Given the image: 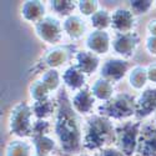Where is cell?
Segmentation results:
<instances>
[{
	"instance_id": "obj_1",
	"label": "cell",
	"mask_w": 156,
	"mask_h": 156,
	"mask_svg": "<svg viewBox=\"0 0 156 156\" xmlns=\"http://www.w3.org/2000/svg\"><path fill=\"white\" fill-rule=\"evenodd\" d=\"M55 133L65 154H74L80 150L83 140L80 121L73 106V101H70L64 90L58 95Z\"/></svg>"
},
{
	"instance_id": "obj_2",
	"label": "cell",
	"mask_w": 156,
	"mask_h": 156,
	"mask_svg": "<svg viewBox=\"0 0 156 156\" xmlns=\"http://www.w3.org/2000/svg\"><path fill=\"white\" fill-rule=\"evenodd\" d=\"M112 142H116V127H114L110 119L102 115L93 116L87 121L84 147L87 150H99Z\"/></svg>"
},
{
	"instance_id": "obj_3",
	"label": "cell",
	"mask_w": 156,
	"mask_h": 156,
	"mask_svg": "<svg viewBox=\"0 0 156 156\" xmlns=\"http://www.w3.org/2000/svg\"><path fill=\"white\" fill-rule=\"evenodd\" d=\"M99 112L109 119H126L136 114V101L134 96L121 93L101 104L99 106Z\"/></svg>"
},
{
	"instance_id": "obj_4",
	"label": "cell",
	"mask_w": 156,
	"mask_h": 156,
	"mask_svg": "<svg viewBox=\"0 0 156 156\" xmlns=\"http://www.w3.org/2000/svg\"><path fill=\"white\" fill-rule=\"evenodd\" d=\"M33 108L29 106L27 102H19L18 105L11 110L9 116V129L10 133L19 137H25L31 135L33 124Z\"/></svg>"
},
{
	"instance_id": "obj_5",
	"label": "cell",
	"mask_w": 156,
	"mask_h": 156,
	"mask_svg": "<svg viewBox=\"0 0 156 156\" xmlns=\"http://www.w3.org/2000/svg\"><path fill=\"white\" fill-rule=\"evenodd\" d=\"M141 127L139 121H127L116 127V144L126 156H133L137 150Z\"/></svg>"
},
{
	"instance_id": "obj_6",
	"label": "cell",
	"mask_w": 156,
	"mask_h": 156,
	"mask_svg": "<svg viewBox=\"0 0 156 156\" xmlns=\"http://www.w3.org/2000/svg\"><path fill=\"white\" fill-rule=\"evenodd\" d=\"M37 36L48 44H56L60 41L62 35V25L53 16H46L35 25Z\"/></svg>"
},
{
	"instance_id": "obj_7",
	"label": "cell",
	"mask_w": 156,
	"mask_h": 156,
	"mask_svg": "<svg viewBox=\"0 0 156 156\" xmlns=\"http://www.w3.org/2000/svg\"><path fill=\"white\" fill-rule=\"evenodd\" d=\"M137 152L140 156H156V122L141 127Z\"/></svg>"
},
{
	"instance_id": "obj_8",
	"label": "cell",
	"mask_w": 156,
	"mask_h": 156,
	"mask_svg": "<svg viewBox=\"0 0 156 156\" xmlns=\"http://www.w3.org/2000/svg\"><path fill=\"white\" fill-rule=\"evenodd\" d=\"M139 41L140 37L134 31L126 34H118L112 41V48L122 58H131L139 45Z\"/></svg>"
},
{
	"instance_id": "obj_9",
	"label": "cell",
	"mask_w": 156,
	"mask_h": 156,
	"mask_svg": "<svg viewBox=\"0 0 156 156\" xmlns=\"http://www.w3.org/2000/svg\"><path fill=\"white\" fill-rule=\"evenodd\" d=\"M129 64L122 59H109L101 68V77L111 83L119 81L126 75Z\"/></svg>"
},
{
	"instance_id": "obj_10",
	"label": "cell",
	"mask_w": 156,
	"mask_h": 156,
	"mask_svg": "<svg viewBox=\"0 0 156 156\" xmlns=\"http://www.w3.org/2000/svg\"><path fill=\"white\" fill-rule=\"evenodd\" d=\"M111 25L118 34L131 33L135 27V14L127 9H116L111 14Z\"/></svg>"
},
{
	"instance_id": "obj_11",
	"label": "cell",
	"mask_w": 156,
	"mask_h": 156,
	"mask_svg": "<svg viewBox=\"0 0 156 156\" xmlns=\"http://www.w3.org/2000/svg\"><path fill=\"white\" fill-rule=\"evenodd\" d=\"M156 111V87L146 89L136 101V115L139 118H146Z\"/></svg>"
},
{
	"instance_id": "obj_12",
	"label": "cell",
	"mask_w": 156,
	"mask_h": 156,
	"mask_svg": "<svg viewBox=\"0 0 156 156\" xmlns=\"http://www.w3.org/2000/svg\"><path fill=\"white\" fill-rule=\"evenodd\" d=\"M86 45L94 54H106L110 49V35L105 30H94L87 36Z\"/></svg>"
},
{
	"instance_id": "obj_13",
	"label": "cell",
	"mask_w": 156,
	"mask_h": 156,
	"mask_svg": "<svg viewBox=\"0 0 156 156\" xmlns=\"http://www.w3.org/2000/svg\"><path fill=\"white\" fill-rule=\"evenodd\" d=\"M99 56L90 50H83L76 54V66L85 75L93 74L99 66Z\"/></svg>"
},
{
	"instance_id": "obj_14",
	"label": "cell",
	"mask_w": 156,
	"mask_h": 156,
	"mask_svg": "<svg viewBox=\"0 0 156 156\" xmlns=\"http://www.w3.org/2000/svg\"><path fill=\"white\" fill-rule=\"evenodd\" d=\"M95 102V96L93 95L91 90L89 89H81L79 90L74 99H73V106L76 110V112L80 114H89L93 110Z\"/></svg>"
},
{
	"instance_id": "obj_15",
	"label": "cell",
	"mask_w": 156,
	"mask_h": 156,
	"mask_svg": "<svg viewBox=\"0 0 156 156\" xmlns=\"http://www.w3.org/2000/svg\"><path fill=\"white\" fill-rule=\"evenodd\" d=\"M21 15L27 21L37 24L44 19L45 6L41 2H25L21 6Z\"/></svg>"
},
{
	"instance_id": "obj_16",
	"label": "cell",
	"mask_w": 156,
	"mask_h": 156,
	"mask_svg": "<svg viewBox=\"0 0 156 156\" xmlns=\"http://www.w3.org/2000/svg\"><path fill=\"white\" fill-rule=\"evenodd\" d=\"M64 31L66 33L71 39L77 40V39L83 37V35L85 34L86 30V25L85 21L77 15H70L65 19L64 24H62Z\"/></svg>"
},
{
	"instance_id": "obj_17",
	"label": "cell",
	"mask_w": 156,
	"mask_h": 156,
	"mask_svg": "<svg viewBox=\"0 0 156 156\" xmlns=\"http://www.w3.org/2000/svg\"><path fill=\"white\" fill-rule=\"evenodd\" d=\"M62 80H64V84L71 90H77V89L81 90L83 86L85 85L86 77H85V74L77 66H70L65 70L62 75Z\"/></svg>"
},
{
	"instance_id": "obj_18",
	"label": "cell",
	"mask_w": 156,
	"mask_h": 156,
	"mask_svg": "<svg viewBox=\"0 0 156 156\" xmlns=\"http://www.w3.org/2000/svg\"><path fill=\"white\" fill-rule=\"evenodd\" d=\"M69 59H70V50L68 48H55L48 51V54L44 58V61L46 66H49L50 69H54L68 62Z\"/></svg>"
},
{
	"instance_id": "obj_19",
	"label": "cell",
	"mask_w": 156,
	"mask_h": 156,
	"mask_svg": "<svg viewBox=\"0 0 156 156\" xmlns=\"http://www.w3.org/2000/svg\"><path fill=\"white\" fill-rule=\"evenodd\" d=\"M91 93L95 98L108 101L114 96V85L111 81L105 80V79H99L94 83V85L91 86Z\"/></svg>"
},
{
	"instance_id": "obj_20",
	"label": "cell",
	"mask_w": 156,
	"mask_h": 156,
	"mask_svg": "<svg viewBox=\"0 0 156 156\" xmlns=\"http://www.w3.org/2000/svg\"><path fill=\"white\" fill-rule=\"evenodd\" d=\"M149 80L147 77V69L142 68V66H135L129 75V81L134 89L140 90L145 86L146 81Z\"/></svg>"
},
{
	"instance_id": "obj_21",
	"label": "cell",
	"mask_w": 156,
	"mask_h": 156,
	"mask_svg": "<svg viewBox=\"0 0 156 156\" xmlns=\"http://www.w3.org/2000/svg\"><path fill=\"white\" fill-rule=\"evenodd\" d=\"M31 108H33V114L36 116L37 119L45 120L46 118H49V116L53 114V111L55 109V105L50 99H46V100H43V101H35Z\"/></svg>"
},
{
	"instance_id": "obj_22",
	"label": "cell",
	"mask_w": 156,
	"mask_h": 156,
	"mask_svg": "<svg viewBox=\"0 0 156 156\" xmlns=\"http://www.w3.org/2000/svg\"><path fill=\"white\" fill-rule=\"evenodd\" d=\"M91 24L96 30H105L111 25V14L105 9H100L91 16Z\"/></svg>"
},
{
	"instance_id": "obj_23",
	"label": "cell",
	"mask_w": 156,
	"mask_h": 156,
	"mask_svg": "<svg viewBox=\"0 0 156 156\" xmlns=\"http://www.w3.org/2000/svg\"><path fill=\"white\" fill-rule=\"evenodd\" d=\"M30 145L24 141H11L6 147L5 156H30Z\"/></svg>"
},
{
	"instance_id": "obj_24",
	"label": "cell",
	"mask_w": 156,
	"mask_h": 156,
	"mask_svg": "<svg viewBox=\"0 0 156 156\" xmlns=\"http://www.w3.org/2000/svg\"><path fill=\"white\" fill-rule=\"evenodd\" d=\"M34 146L36 150V154H43L49 155L55 147V141L50 139L49 136H41V137H35L33 139Z\"/></svg>"
},
{
	"instance_id": "obj_25",
	"label": "cell",
	"mask_w": 156,
	"mask_h": 156,
	"mask_svg": "<svg viewBox=\"0 0 156 156\" xmlns=\"http://www.w3.org/2000/svg\"><path fill=\"white\" fill-rule=\"evenodd\" d=\"M60 80H61V77L55 69H49L41 76V81L45 84V86L50 91H54V90H56L60 86Z\"/></svg>"
},
{
	"instance_id": "obj_26",
	"label": "cell",
	"mask_w": 156,
	"mask_h": 156,
	"mask_svg": "<svg viewBox=\"0 0 156 156\" xmlns=\"http://www.w3.org/2000/svg\"><path fill=\"white\" fill-rule=\"evenodd\" d=\"M49 91L50 90L45 86V84L41 80L34 81L30 86V95L34 99V101H43L49 99Z\"/></svg>"
},
{
	"instance_id": "obj_27",
	"label": "cell",
	"mask_w": 156,
	"mask_h": 156,
	"mask_svg": "<svg viewBox=\"0 0 156 156\" xmlns=\"http://www.w3.org/2000/svg\"><path fill=\"white\" fill-rule=\"evenodd\" d=\"M51 3V8L55 12H58L59 15L64 16H70L73 10L75 9V3L70 2V0H54Z\"/></svg>"
},
{
	"instance_id": "obj_28",
	"label": "cell",
	"mask_w": 156,
	"mask_h": 156,
	"mask_svg": "<svg viewBox=\"0 0 156 156\" xmlns=\"http://www.w3.org/2000/svg\"><path fill=\"white\" fill-rule=\"evenodd\" d=\"M49 131H50V124H49L46 120L37 119V120L33 124V131H31L33 139H35V137H41V136H48Z\"/></svg>"
},
{
	"instance_id": "obj_29",
	"label": "cell",
	"mask_w": 156,
	"mask_h": 156,
	"mask_svg": "<svg viewBox=\"0 0 156 156\" xmlns=\"http://www.w3.org/2000/svg\"><path fill=\"white\" fill-rule=\"evenodd\" d=\"M130 6H131V11L136 15L147 14V11L152 8V2L150 0H134V2H130Z\"/></svg>"
},
{
	"instance_id": "obj_30",
	"label": "cell",
	"mask_w": 156,
	"mask_h": 156,
	"mask_svg": "<svg viewBox=\"0 0 156 156\" xmlns=\"http://www.w3.org/2000/svg\"><path fill=\"white\" fill-rule=\"evenodd\" d=\"M98 6H99L98 2H89V0L79 2V9L83 12V15H91L93 16L98 11Z\"/></svg>"
},
{
	"instance_id": "obj_31",
	"label": "cell",
	"mask_w": 156,
	"mask_h": 156,
	"mask_svg": "<svg viewBox=\"0 0 156 156\" xmlns=\"http://www.w3.org/2000/svg\"><path fill=\"white\" fill-rule=\"evenodd\" d=\"M146 49L149 51V54L152 56H156V37L150 36L146 40Z\"/></svg>"
},
{
	"instance_id": "obj_32",
	"label": "cell",
	"mask_w": 156,
	"mask_h": 156,
	"mask_svg": "<svg viewBox=\"0 0 156 156\" xmlns=\"http://www.w3.org/2000/svg\"><path fill=\"white\" fill-rule=\"evenodd\" d=\"M100 156H126L121 150L119 149H114V147H108L104 149Z\"/></svg>"
},
{
	"instance_id": "obj_33",
	"label": "cell",
	"mask_w": 156,
	"mask_h": 156,
	"mask_svg": "<svg viewBox=\"0 0 156 156\" xmlns=\"http://www.w3.org/2000/svg\"><path fill=\"white\" fill-rule=\"evenodd\" d=\"M147 77L152 83H156V64H151L147 68Z\"/></svg>"
},
{
	"instance_id": "obj_34",
	"label": "cell",
	"mask_w": 156,
	"mask_h": 156,
	"mask_svg": "<svg viewBox=\"0 0 156 156\" xmlns=\"http://www.w3.org/2000/svg\"><path fill=\"white\" fill-rule=\"evenodd\" d=\"M147 30L151 34V36H155L156 37V19L155 20H151L147 24Z\"/></svg>"
},
{
	"instance_id": "obj_35",
	"label": "cell",
	"mask_w": 156,
	"mask_h": 156,
	"mask_svg": "<svg viewBox=\"0 0 156 156\" xmlns=\"http://www.w3.org/2000/svg\"><path fill=\"white\" fill-rule=\"evenodd\" d=\"M35 156H49V155H43V154H36Z\"/></svg>"
}]
</instances>
